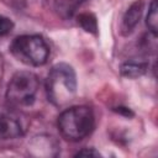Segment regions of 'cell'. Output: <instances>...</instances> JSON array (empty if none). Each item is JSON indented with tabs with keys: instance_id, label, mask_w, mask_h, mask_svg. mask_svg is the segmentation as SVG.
<instances>
[{
	"instance_id": "1",
	"label": "cell",
	"mask_w": 158,
	"mask_h": 158,
	"mask_svg": "<svg viewBox=\"0 0 158 158\" xmlns=\"http://www.w3.org/2000/svg\"><path fill=\"white\" fill-rule=\"evenodd\" d=\"M77 91V77L74 69L67 63H58L52 67L46 80L48 100L57 107L70 102Z\"/></svg>"
},
{
	"instance_id": "2",
	"label": "cell",
	"mask_w": 158,
	"mask_h": 158,
	"mask_svg": "<svg viewBox=\"0 0 158 158\" xmlns=\"http://www.w3.org/2000/svg\"><path fill=\"white\" fill-rule=\"evenodd\" d=\"M95 126L93 110L88 106H72L58 117L60 135L69 141H80L89 136Z\"/></svg>"
},
{
	"instance_id": "3",
	"label": "cell",
	"mask_w": 158,
	"mask_h": 158,
	"mask_svg": "<svg viewBox=\"0 0 158 158\" xmlns=\"http://www.w3.org/2000/svg\"><path fill=\"white\" fill-rule=\"evenodd\" d=\"M10 52L17 60L32 67L43 65L49 56V48L46 41L37 35L16 37L10 46Z\"/></svg>"
},
{
	"instance_id": "4",
	"label": "cell",
	"mask_w": 158,
	"mask_h": 158,
	"mask_svg": "<svg viewBox=\"0 0 158 158\" xmlns=\"http://www.w3.org/2000/svg\"><path fill=\"white\" fill-rule=\"evenodd\" d=\"M40 81L36 74L22 70L15 73L6 89V99L14 106H28L33 102Z\"/></svg>"
},
{
	"instance_id": "5",
	"label": "cell",
	"mask_w": 158,
	"mask_h": 158,
	"mask_svg": "<svg viewBox=\"0 0 158 158\" xmlns=\"http://www.w3.org/2000/svg\"><path fill=\"white\" fill-rule=\"evenodd\" d=\"M28 149L33 156L38 157H52L58 153V144L49 136H38L28 146Z\"/></svg>"
},
{
	"instance_id": "6",
	"label": "cell",
	"mask_w": 158,
	"mask_h": 158,
	"mask_svg": "<svg viewBox=\"0 0 158 158\" xmlns=\"http://www.w3.org/2000/svg\"><path fill=\"white\" fill-rule=\"evenodd\" d=\"M22 135L21 123L12 116L0 114V141L14 139Z\"/></svg>"
},
{
	"instance_id": "7",
	"label": "cell",
	"mask_w": 158,
	"mask_h": 158,
	"mask_svg": "<svg viewBox=\"0 0 158 158\" xmlns=\"http://www.w3.org/2000/svg\"><path fill=\"white\" fill-rule=\"evenodd\" d=\"M142 10H143V2L142 1L137 0L133 4H131V6L127 9V11L125 12V15L122 17V23H121L122 35H128L135 30V27L139 22Z\"/></svg>"
},
{
	"instance_id": "8",
	"label": "cell",
	"mask_w": 158,
	"mask_h": 158,
	"mask_svg": "<svg viewBox=\"0 0 158 158\" xmlns=\"http://www.w3.org/2000/svg\"><path fill=\"white\" fill-rule=\"evenodd\" d=\"M81 2L83 0H54V9L62 19L68 20L74 16Z\"/></svg>"
},
{
	"instance_id": "9",
	"label": "cell",
	"mask_w": 158,
	"mask_h": 158,
	"mask_svg": "<svg viewBox=\"0 0 158 158\" xmlns=\"http://www.w3.org/2000/svg\"><path fill=\"white\" fill-rule=\"evenodd\" d=\"M147 69V64L137 63V62H127L121 67V72L125 77L128 78H137L142 75Z\"/></svg>"
},
{
	"instance_id": "10",
	"label": "cell",
	"mask_w": 158,
	"mask_h": 158,
	"mask_svg": "<svg viewBox=\"0 0 158 158\" xmlns=\"http://www.w3.org/2000/svg\"><path fill=\"white\" fill-rule=\"evenodd\" d=\"M146 25L148 27V30L156 36L157 35V30H158V5H157V0H153L151 2L148 14H147V19H146Z\"/></svg>"
},
{
	"instance_id": "11",
	"label": "cell",
	"mask_w": 158,
	"mask_h": 158,
	"mask_svg": "<svg viewBox=\"0 0 158 158\" xmlns=\"http://www.w3.org/2000/svg\"><path fill=\"white\" fill-rule=\"evenodd\" d=\"M78 23L83 27V30H85L86 32H90V33H96L98 32V22H96V19L93 14H81L78 16Z\"/></svg>"
},
{
	"instance_id": "12",
	"label": "cell",
	"mask_w": 158,
	"mask_h": 158,
	"mask_svg": "<svg viewBox=\"0 0 158 158\" xmlns=\"http://www.w3.org/2000/svg\"><path fill=\"white\" fill-rule=\"evenodd\" d=\"M12 27H14L12 21L6 16L0 15V36H5V35L10 33Z\"/></svg>"
},
{
	"instance_id": "13",
	"label": "cell",
	"mask_w": 158,
	"mask_h": 158,
	"mask_svg": "<svg viewBox=\"0 0 158 158\" xmlns=\"http://www.w3.org/2000/svg\"><path fill=\"white\" fill-rule=\"evenodd\" d=\"M75 157H100V153L99 152H96L95 149H93V148H84V149H81V151H79L77 154H75Z\"/></svg>"
}]
</instances>
